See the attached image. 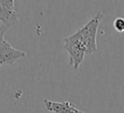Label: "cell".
<instances>
[{"label":"cell","instance_id":"6da1fadb","mask_svg":"<svg viewBox=\"0 0 124 113\" xmlns=\"http://www.w3.org/2000/svg\"><path fill=\"white\" fill-rule=\"evenodd\" d=\"M103 18H104V14L102 12H99L83 27H81L77 31L84 44L86 55L92 54L96 52L98 49L97 48V31Z\"/></svg>","mask_w":124,"mask_h":113},{"label":"cell","instance_id":"7a4b0ae2","mask_svg":"<svg viewBox=\"0 0 124 113\" xmlns=\"http://www.w3.org/2000/svg\"><path fill=\"white\" fill-rule=\"evenodd\" d=\"M64 49L69 53L70 66L78 70L86 55L84 44L78 32L64 40Z\"/></svg>","mask_w":124,"mask_h":113},{"label":"cell","instance_id":"3957f363","mask_svg":"<svg viewBox=\"0 0 124 113\" xmlns=\"http://www.w3.org/2000/svg\"><path fill=\"white\" fill-rule=\"evenodd\" d=\"M26 56V52L16 49L7 41L0 40V66L13 65L16 61Z\"/></svg>","mask_w":124,"mask_h":113},{"label":"cell","instance_id":"277c9868","mask_svg":"<svg viewBox=\"0 0 124 113\" xmlns=\"http://www.w3.org/2000/svg\"><path fill=\"white\" fill-rule=\"evenodd\" d=\"M45 106L47 111L50 112H59V113H80L82 112L78 107H76L73 103L69 101H63V102H56L48 99L44 100Z\"/></svg>","mask_w":124,"mask_h":113},{"label":"cell","instance_id":"5b68a950","mask_svg":"<svg viewBox=\"0 0 124 113\" xmlns=\"http://www.w3.org/2000/svg\"><path fill=\"white\" fill-rule=\"evenodd\" d=\"M18 20L19 16L15 11V8H11L0 3V21L3 24L7 25L8 27H12L16 25Z\"/></svg>","mask_w":124,"mask_h":113},{"label":"cell","instance_id":"8992f818","mask_svg":"<svg viewBox=\"0 0 124 113\" xmlns=\"http://www.w3.org/2000/svg\"><path fill=\"white\" fill-rule=\"evenodd\" d=\"M113 27L117 32H124V18L117 17L113 21Z\"/></svg>","mask_w":124,"mask_h":113},{"label":"cell","instance_id":"52a82bcc","mask_svg":"<svg viewBox=\"0 0 124 113\" xmlns=\"http://www.w3.org/2000/svg\"><path fill=\"white\" fill-rule=\"evenodd\" d=\"M8 28H9V27H8L7 25L3 24V23H2V25H0V40L4 38V34H5L6 31L8 30Z\"/></svg>","mask_w":124,"mask_h":113}]
</instances>
